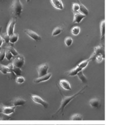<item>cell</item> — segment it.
I'll list each match as a JSON object with an SVG mask.
<instances>
[{
	"instance_id": "cell-1",
	"label": "cell",
	"mask_w": 114,
	"mask_h": 125,
	"mask_svg": "<svg viewBox=\"0 0 114 125\" xmlns=\"http://www.w3.org/2000/svg\"><path fill=\"white\" fill-rule=\"evenodd\" d=\"M58 88V90L59 91V93L60 95L61 96V101L60 102V104L59 105V108H58L56 112V113H55V114H57L59 112H60L61 113H63V111L65 109V107L73 100H74L75 98H76L78 95H79V94H81L82 93V91L85 89V88H86V86L84 87H83L82 89H81L79 91H78L76 93H75V94L72 95V96H65L63 94V93H62V92L60 91V90L59 89V87Z\"/></svg>"
},
{
	"instance_id": "cell-2",
	"label": "cell",
	"mask_w": 114,
	"mask_h": 125,
	"mask_svg": "<svg viewBox=\"0 0 114 125\" xmlns=\"http://www.w3.org/2000/svg\"><path fill=\"white\" fill-rule=\"evenodd\" d=\"M10 10L14 18L19 17L23 10V5L20 0H13L11 5Z\"/></svg>"
},
{
	"instance_id": "cell-3",
	"label": "cell",
	"mask_w": 114,
	"mask_h": 125,
	"mask_svg": "<svg viewBox=\"0 0 114 125\" xmlns=\"http://www.w3.org/2000/svg\"><path fill=\"white\" fill-rule=\"evenodd\" d=\"M31 98L35 103L39 104L44 108H47L49 106V104L46 101L44 100L41 97L37 95L32 94L31 95Z\"/></svg>"
},
{
	"instance_id": "cell-4",
	"label": "cell",
	"mask_w": 114,
	"mask_h": 125,
	"mask_svg": "<svg viewBox=\"0 0 114 125\" xmlns=\"http://www.w3.org/2000/svg\"><path fill=\"white\" fill-rule=\"evenodd\" d=\"M25 62V59L22 55L19 54L16 56L15 58L13 60L12 64L14 67H16L21 68L24 65Z\"/></svg>"
},
{
	"instance_id": "cell-5",
	"label": "cell",
	"mask_w": 114,
	"mask_h": 125,
	"mask_svg": "<svg viewBox=\"0 0 114 125\" xmlns=\"http://www.w3.org/2000/svg\"><path fill=\"white\" fill-rule=\"evenodd\" d=\"M99 54H101L104 57H105L104 48L102 46H101V45H98V46H97L95 47L93 54L90 56V57L89 58V60L90 61H94L95 56Z\"/></svg>"
},
{
	"instance_id": "cell-6",
	"label": "cell",
	"mask_w": 114,
	"mask_h": 125,
	"mask_svg": "<svg viewBox=\"0 0 114 125\" xmlns=\"http://www.w3.org/2000/svg\"><path fill=\"white\" fill-rule=\"evenodd\" d=\"M49 69V66L47 63H43L37 67L38 77H40L47 74Z\"/></svg>"
},
{
	"instance_id": "cell-7",
	"label": "cell",
	"mask_w": 114,
	"mask_h": 125,
	"mask_svg": "<svg viewBox=\"0 0 114 125\" xmlns=\"http://www.w3.org/2000/svg\"><path fill=\"white\" fill-rule=\"evenodd\" d=\"M16 24V20L15 18H12L9 22L7 29H6V33L8 35L10 36L14 33V29L15 26Z\"/></svg>"
},
{
	"instance_id": "cell-8",
	"label": "cell",
	"mask_w": 114,
	"mask_h": 125,
	"mask_svg": "<svg viewBox=\"0 0 114 125\" xmlns=\"http://www.w3.org/2000/svg\"><path fill=\"white\" fill-rule=\"evenodd\" d=\"M24 32L30 38H31L35 41H38L41 40V37L39 35H38L37 33L30 29H25L24 30Z\"/></svg>"
},
{
	"instance_id": "cell-9",
	"label": "cell",
	"mask_w": 114,
	"mask_h": 125,
	"mask_svg": "<svg viewBox=\"0 0 114 125\" xmlns=\"http://www.w3.org/2000/svg\"><path fill=\"white\" fill-rule=\"evenodd\" d=\"M14 66L12 63H9L8 65H3L0 63V71L3 74H7L9 73H13L12 70Z\"/></svg>"
},
{
	"instance_id": "cell-10",
	"label": "cell",
	"mask_w": 114,
	"mask_h": 125,
	"mask_svg": "<svg viewBox=\"0 0 114 125\" xmlns=\"http://www.w3.org/2000/svg\"><path fill=\"white\" fill-rule=\"evenodd\" d=\"M17 107L14 106H5L3 105L2 107V114L7 115V116H10L12 114L14 113L15 109Z\"/></svg>"
},
{
	"instance_id": "cell-11",
	"label": "cell",
	"mask_w": 114,
	"mask_h": 125,
	"mask_svg": "<svg viewBox=\"0 0 114 125\" xmlns=\"http://www.w3.org/2000/svg\"><path fill=\"white\" fill-rule=\"evenodd\" d=\"M86 17V16L82 14L79 11L74 13V18L73 22L75 23H79L82 20Z\"/></svg>"
},
{
	"instance_id": "cell-12",
	"label": "cell",
	"mask_w": 114,
	"mask_h": 125,
	"mask_svg": "<svg viewBox=\"0 0 114 125\" xmlns=\"http://www.w3.org/2000/svg\"><path fill=\"white\" fill-rule=\"evenodd\" d=\"M51 76H52V73H48L47 74H46L43 76H42L40 77H38V78L34 79L33 82L35 83H40L47 81L51 78Z\"/></svg>"
},
{
	"instance_id": "cell-13",
	"label": "cell",
	"mask_w": 114,
	"mask_h": 125,
	"mask_svg": "<svg viewBox=\"0 0 114 125\" xmlns=\"http://www.w3.org/2000/svg\"><path fill=\"white\" fill-rule=\"evenodd\" d=\"M90 106L94 108H99L101 106V101L98 98H93L89 102Z\"/></svg>"
},
{
	"instance_id": "cell-14",
	"label": "cell",
	"mask_w": 114,
	"mask_h": 125,
	"mask_svg": "<svg viewBox=\"0 0 114 125\" xmlns=\"http://www.w3.org/2000/svg\"><path fill=\"white\" fill-rule=\"evenodd\" d=\"M59 83L60 86L64 90L70 91L71 90V86L69 82L65 79H62L60 80L59 81Z\"/></svg>"
},
{
	"instance_id": "cell-15",
	"label": "cell",
	"mask_w": 114,
	"mask_h": 125,
	"mask_svg": "<svg viewBox=\"0 0 114 125\" xmlns=\"http://www.w3.org/2000/svg\"><path fill=\"white\" fill-rule=\"evenodd\" d=\"M26 103V101L21 98H15L12 102V106H15L16 107L22 106Z\"/></svg>"
},
{
	"instance_id": "cell-16",
	"label": "cell",
	"mask_w": 114,
	"mask_h": 125,
	"mask_svg": "<svg viewBox=\"0 0 114 125\" xmlns=\"http://www.w3.org/2000/svg\"><path fill=\"white\" fill-rule=\"evenodd\" d=\"M51 3L54 7L58 10H62L64 8L61 0H50Z\"/></svg>"
},
{
	"instance_id": "cell-17",
	"label": "cell",
	"mask_w": 114,
	"mask_h": 125,
	"mask_svg": "<svg viewBox=\"0 0 114 125\" xmlns=\"http://www.w3.org/2000/svg\"><path fill=\"white\" fill-rule=\"evenodd\" d=\"M105 21H102L100 23V40L102 42L104 40L105 34Z\"/></svg>"
},
{
	"instance_id": "cell-18",
	"label": "cell",
	"mask_w": 114,
	"mask_h": 125,
	"mask_svg": "<svg viewBox=\"0 0 114 125\" xmlns=\"http://www.w3.org/2000/svg\"><path fill=\"white\" fill-rule=\"evenodd\" d=\"M81 70H82L79 67V66L77 65L76 67H75L73 69L68 71L67 75L69 76H75L77 75L78 72H79V71H80Z\"/></svg>"
},
{
	"instance_id": "cell-19",
	"label": "cell",
	"mask_w": 114,
	"mask_h": 125,
	"mask_svg": "<svg viewBox=\"0 0 114 125\" xmlns=\"http://www.w3.org/2000/svg\"><path fill=\"white\" fill-rule=\"evenodd\" d=\"M78 4L79 5V12H80L81 13H82V14L84 15L85 16H87L89 14V11L88 10V9L84 5V4H83L79 0H78Z\"/></svg>"
},
{
	"instance_id": "cell-20",
	"label": "cell",
	"mask_w": 114,
	"mask_h": 125,
	"mask_svg": "<svg viewBox=\"0 0 114 125\" xmlns=\"http://www.w3.org/2000/svg\"><path fill=\"white\" fill-rule=\"evenodd\" d=\"M79 79V80L83 83H86L88 82V80L86 78V77L85 76V75L83 74L82 70L79 71L78 72V73L76 75Z\"/></svg>"
},
{
	"instance_id": "cell-21",
	"label": "cell",
	"mask_w": 114,
	"mask_h": 125,
	"mask_svg": "<svg viewBox=\"0 0 114 125\" xmlns=\"http://www.w3.org/2000/svg\"><path fill=\"white\" fill-rule=\"evenodd\" d=\"M19 39V34L16 33H14L10 36L9 38V42L12 44H14Z\"/></svg>"
},
{
	"instance_id": "cell-22",
	"label": "cell",
	"mask_w": 114,
	"mask_h": 125,
	"mask_svg": "<svg viewBox=\"0 0 114 125\" xmlns=\"http://www.w3.org/2000/svg\"><path fill=\"white\" fill-rule=\"evenodd\" d=\"M90 61L89 60V59H87V60H85L81 62H80L77 65L78 66H79V67L83 70V69H84L85 68H86V66L88 65Z\"/></svg>"
},
{
	"instance_id": "cell-23",
	"label": "cell",
	"mask_w": 114,
	"mask_h": 125,
	"mask_svg": "<svg viewBox=\"0 0 114 125\" xmlns=\"http://www.w3.org/2000/svg\"><path fill=\"white\" fill-rule=\"evenodd\" d=\"M70 119L73 121H81L83 120V117L79 114H75L71 117Z\"/></svg>"
},
{
	"instance_id": "cell-24",
	"label": "cell",
	"mask_w": 114,
	"mask_h": 125,
	"mask_svg": "<svg viewBox=\"0 0 114 125\" xmlns=\"http://www.w3.org/2000/svg\"><path fill=\"white\" fill-rule=\"evenodd\" d=\"M71 33L74 36L78 35L80 32V28L79 26H74L71 29Z\"/></svg>"
},
{
	"instance_id": "cell-25",
	"label": "cell",
	"mask_w": 114,
	"mask_h": 125,
	"mask_svg": "<svg viewBox=\"0 0 114 125\" xmlns=\"http://www.w3.org/2000/svg\"><path fill=\"white\" fill-rule=\"evenodd\" d=\"M6 49L9 51L13 55V56H17L19 55L18 52L15 49V48L12 46H8L6 47Z\"/></svg>"
},
{
	"instance_id": "cell-26",
	"label": "cell",
	"mask_w": 114,
	"mask_h": 125,
	"mask_svg": "<svg viewBox=\"0 0 114 125\" xmlns=\"http://www.w3.org/2000/svg\"><path fill=\"white\" fill-rule=\"evenodd\" d=\"M62 28L60 27H57L53 30L52 32V36H56L60 34L62 31Z\"/></svg>"
},
{
	"instance_id": "cell-27",
	"label": "cell",
	"mask_w": 114,
	"mask_h": 125,
	"mask_svg": "<svg viewBox=\"0 0 114 125\" xmlns=\"http://www.w3.org/2000/svg\"><path fill=\"white\" fill-rule=\"evenodd\" d=\"M12 72L15 75L19 76H21V74L22 73V70H21V68H20L14 67L13 68Z\"/></svg>"
},
{
	"instance_id": "cell-28",
	"label": "cell",
	"mask_w": 114,
	"mask_h": 125,
	"mask_svg": "<svg viewBox=\"0 0 114 125\" xmlns=\"http://www.w3.org/2000/svg\"><path fill=\"white\" fill-rule=\"evenodd\" d=\"M73 40L71 37H67L64 40V43L67 46L69 47L72 45L73 43Z\"/></svg>"
},
{
	"instance_id": "cell-29",
	"label": "cell",
	"mask_w": 114,
	"mask_h": 125,
	"mask_svg": "<svg viewBox=\"0 0 114 125\" xmlns=\"http://www.w3.org/2000/svg\"><path fill=\"white\" fill-rule=\"evenodd\" d=\"M25 80V78L21 76H19L16 77V82L18 84H22L24 83Z\"/></svg>"
},
{
	"instance_id": "cell-30",
	"label": "cell",
	"mask_w": 114,
	"mask_h": 125,
	"mask_svg": "<svg viewBox=\"0 0 114 125\" xmlns=\"http://www.w3.org/2000/svg\"><path fill=\"white\" fill-rule=\"evenodd\" d=\"M13 57V55L12 54V53L8 51L7 49H5V58L8 60L10 61Z\"/></svg>"
},
{
	"instance_id": "cell-31",
	"label": "cell",
	"mask_w": 114,
	"mask_h": 125,
	"mask_svg": "<svg viewBox=\"0 0 114 125\" xmlns=\"http://www.w3.org/2000/svg\"><path fill=\"white\" fill-rule=\"evenodd\" d=\"M72 10H73V13L79 11V5L78 3H74L73 4V6H72Z\"/></svg>"
},
{
	"instance_id": "cell-32",
	"label": "cell",
	"mask_w": 114,
	"mask_h": 125,
	"mask_svg": "<svg viewBox=\"0 0 114 125\" xmlns=\"http://www.w3.org/2000/svg\"><path fill=\"white\" fill-rule=\"evenodd\" d=\"M1 36L2 37V38L3 39V41L6 42V43H8L9 42V38L10 36L9 35H7V33H4L1 35Z\"/></svg>"
},
{
	"instance_id": "cell-33",
	"label": "cell",
	"mask_w": 114,
	"mask_h": 125,
	"mask_svg": "<svg viewBox=\"0 0 114 125\" xmlns=\"http://www.w3.org/2000/svg\"><path fill=\"white\" fill-rule=\"evenodd\" d=\"M5 56V49H1L0 51V62L3 61Z\"/></svg>"
},
{
	"instance_id": "cell-34",
	"label": "cell",
	"mask_w": 114,
	"mask_h": 125,
	"mask_svg": "<svg viewBox=\"0 0 114 125\" xmlns=\"http://www.w3.org/2000/svg\"><path fill=\"white\" fill-rule=\"evenodd\" d=\"M104 58L105 57H104L102 55L99 54V55H97V56H95L94 61H95L97 62H100L102 61V60L103 59H104Z\"/></svg>"
},
{
	"instance_id": "cell-35",
	"label": "cell",
	"mask_w": 114,
	"mask_h": 125,
	"mask_svg": "<svg viewBox=\"0 0 114 125\" xmlns=\"http://www.w3.org/2000/svg\"><path fill=\"white\" fill-rule=\"evenodd\" d=\"M1 27L0 29V32L1 31ZM3 42H4V41H3V39L2 38V37H1V34H0V48H1L2 45L3 43Z\"/></svg>"
},
{
	"instance_id": "cell-36",
	"label": "cell",
	"mask_w": 114,
	"mask_h": 125,
	"mask_svg": "<svg viewBox=\"0 0 114 125\" xmlns=\"http://www.w3.org/2000/svg\"><path fill=\"white\" fill-rule=\"evenodd\" d=\"M3 106V104L0 102V113H2V109Z\"/></svg>"
},
{
	"instance_id": "cell-37",
	"label": "cell",
	"mask_w": 114,
	"mask_h": 125,
	"mask_svg": "<svg viewBox=\"0 0 114 125\" xmlns=\"http://www.w3.org/2000/svg\"><path fill=\"white\" fill-rule=\"evenodd\" d=\"M30 1V0H26V2H29Z\"/></svg>"
},
{
	"instance_id": "cell-38",
	"label": "cell",
	"mask_w": 114,
	"mask_h": 125,
	"mask_svg": "<svg viewBox=\"0 0 114 125\" xmlns=\"http://www.w3.org/2000/svg\"><path fill=\"white\" fill-rule=\"evenodd\" d=\"M2 0H0V1H2Z\"/></svg>"
}]
</instances>
